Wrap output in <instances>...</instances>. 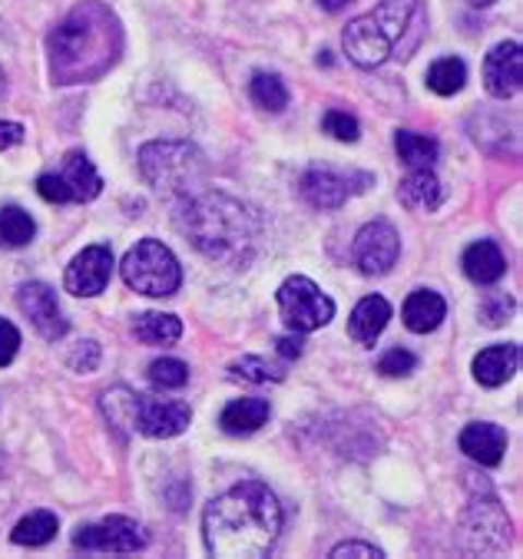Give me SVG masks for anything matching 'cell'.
I'll list each match as a JSON object with an SVG mask.
<instances>
[{
  "mask_svg": "<svg viewBox=\"0 0 523 559\" xmlns=\"http://www.w3.org/2000/svg\"><path fill=\"white\" fill-rule=\"evenodd\" d=\"M464 83H467V67L457 57H444V60L431 63V70H428V86L438 96H454L464 90Z\"/></svg>",
  "mask_w": 523,
  "mask_h": 559,
  "instance_id": "30",
  "label": "cell"
},
{
  "mask_svg": "<svg viewBox=\"0 0 523 559\" xmlns=\"http://www.w3.org/2000/svg\"><path fill=\"white\" fill-rule=\"evenodd\" d=\"M229 374L239 378V381H249V384H265V381H282L285 378V371L278 365H272L269 358H259V355H246V358L233 361Z\"/></svg>",
  "mask_w": 523,
  "mask_h": 559,
  "instance_id": "31",
  "label": "cell"
},
{
  "mask_svg": "<svg viewBox=\"0 0 523 559\" xmlns=\"http://www.w3.org/2000/svg\"><path fill=\"white\" fill-rule=\"evenodd\" d=\"M298 192L311 209H342L352 195V179L332 169H308L298 179Z\"/></svg>",
  "mask_w": 523,
  "mask_h": 559,
  "instance_id": "16",
  "label": "cell"
},
{
  "mask_svg": "<svg viewBox=\"0 0 523 559\" xmlns=\"http://www.w3.org/2000/svg\"><path fill=\"white\" fill-rule=\"evenodd\" d=\"M34 236H37V222L31 218V212H24L21 205L0 209V246L24 249L34 242Z\"/></svg>",
  "mask_w": 523,
  "mask_h": 559,
  "instance_id": "26",
  "label": "cell"
},
{
  "mask_svg": "<svg viewBox=\"0 0 523 559\" xmlns=\"http://www.w3.org/2000/svg\"><path fill=\"white\" fill-rule=\"evenodd\" d=\"M510 314H513V298H510L507 292H487V295L480 298V321H484L487 328L507 324Z\"/></svg>",
  "mask_w": 523,
  "mask_h": 559,
  "instance_id": "33",
  "label": "cell"
},
{
  "mask_svg": "<svg viewBox=\"0 0 523 559\" xmlns=\"http://www.w3.org/2000/svg\"><path fill=\"white\" fill-rule=\"evenodd\" d=\"M17 308L24 311V318L37 328L40 338L47 342H60L67 334V318L63 308L57 301V292L44 282H27L17 288Z\"/></svg>",
  "mask_w": 523,
  "mask_h": 559,
  "instance_id": "11",
  "label": "cell"
},
{
  "mask_svg": "<svg viewBox=\"0 0 523 559\" xmlns=\"http://www.w3.org/2000/svg\"><path fill=\"white\" fill-rule=\"evenodd\" d=\"M397 199L411 212H435L444 202V189L435 169H411L397 186Z\"/></svg>",
  "mask_w": 523,
  "mask_h": 559,
  "instance_id": "19",
  "label": "cell"
},
{
  "mask_svg": "<svg viewBox=\"0 0 523 559\" xmlns=\"http://www.w3.org/2000/svg\"><path fill=\"white\" fill-rule=\"evenodd\" d=\"M103 414L110 417L114 427L127 430V433H146L153 440H166V437H179L189 420L192 411L182 401H159V397H146L136 394L130 388H114L99 397Z\"/></svg>",
  "mask_w": 523,
  "mask_h": 559,
  "instance_id": "5",
  "label": "cell"
},
{
  "mask_svg": "<svg viewBox=\"0 0 523 559\" xmlns=\"http://www.w3.org/2000/svg\"><path fill=\"white\" fill-rule=\"evenodd\" d=\"M63 182H67V189H70V199L73 202H90V199H96L99 192H103V179H99V173L93 169V163H90V156L86 153H80V150H73V153H67V159H63Z\"/></svg>",
  "mask_w": 523,
  "mask_h": 559,
  "instance_id": "22",
  "label": "cell"
},
{
  "mask_svg": "<svg viewBox=\"0 0 523 559\" xmlns=\"http://www.w3.org/2000/svg\"><path fill=\"white\" fill-rule=\"evenodd\" d=\"M146 530L130 516H107L73 533V546L83 552H140L146 549Z\"/></svg>",
  "mask_w": 523,
  "mask_h": 559,
  "instance_id": "9",
  "label": "cell"
},
{
  "mask_svg": "<svg viewBox=\"0 0 523 559\" xmlns=\"http://www.w3.org/2000/svg\"><path fill=\"white\" fill-rule=\"evenodd\" d=\"M342 47L348 53V60L361 70H375L381 67L391 53H394V44L391 37L384 34V27L371 17V14H361L355 17L345 34H342Z\"/></svg>",
  "mask_w": 523,
  "mask_h": 559,
  "instance_id": "12",
  "label": "cell"
},
{
  "mask_svg": "<svg viewBox=\"0 0 523 559\" xmlns=\"http://www.w3.org/2000/svg\"><path fill=\"white\" fill-rule=\"evenodd\" d=\"M520 348L516 345H490L474 358V378L484 388H500L516 374Z\"/></svg>",
  "mask_w": 523,
  "mask_h": 559,
  "instance_id": "20",
  "label": "cell"
},
{
  "mask_svg": "<svg viewBox=\"0 0 523 559\" xmlns=\"http://www.w3.org/2000/svg\"><path fill=\"white\" fill-rule=\"evenodd\" d=\"M21 352V331L8 321L0 318V368H8Z\"/></svg>",
  "mask_w": 523,
  "mask_h": 559,
  "instance_id": "38",
  "label": "cell"
},
{
  "mask_svg": "<svg viewBox=\"0 0 523 559\" xmlns=\"http://www.w3.org/2000/svg\"><path fill=\"white\" fill-rule=\"evenodd\" d=\"M278 311L282 321L288 324V331L295 334H308L319 331L335 318V301L305 275H292L278 285Z\"/></svg>",
  "mask_w": 523,
  "mask_h": 559,
  "instance_id": "7",
  "label": "cell"
},
{
  "mask_svg": "<svg viewBox=\"0 0 523 559\" xmlns=\"http://www.w3.org/2000/svg\"><path fill=\"white\" fill-rule=\"evenodd\" d=\"M120 53H123V24L99 0L76 4L47 37L50 80L57 86L99 80L103 73H110L117 67Z\"/></svg>",
  "mask_w": 523,
  "mask_h": 559,
  "instance_id": "1",
  "label": "cell"
},
{
  "mask_svg": "<svg viewBox=\"0 0 523 559\" xmlns=\"http://www.w3.org/2000/svg\"><path fill=\"white\" fill-rule=\"evenodd\" d=\"M123 282L140 292V295H150V298H169L179 292L182 285V269H179V259L159 242V239H143L136 242L123 265Z\"/></svg>",
  "mask_w": 523,
  "mask_h": 559,
  "instance_id": "6",
  "label": "cell"
},
{
  "mask_svg": "<svg viewBox=\"0 0 523 559\" xmlns=\"http://www.w3.org/2000/svg\"><path fill=\"white\" fill-rule=\"evenodd\" d=\"M394 150H397V159L407 166V169H435L438 163V143L431 136H421V133H411V130H401L394 136Z\"/></svg>",
  "mask_w": 523,
  "mask_h": 559,
  "instance_id": "25",
  "label": "cell"
},
{
  "mask_svg": "<svg viewBox=\"0 0 523 559\" xmlns=\"http://www.w3.org/2000/svg\"><path fill=\"white\" fill-rule=\"evenodd\" d=\"M461 451L480 464V467H497L507 454V430L490 420H474L461 430Z\"/></svg>",
  "mask_w": 523,
  "mask_h": 559,
  "instance_id": "15",
  "label": "cell"
},
{
  "mask_svg": "<svg viewBox=\"0 0 523 559\" xmlns=\"http://www.w3.org/2000/svg\"><path fill=\"white\" fill-rule=\"evenodd\" d=\"M461 265H464V275H467L471 282H477V285H494V282H500L503 272H507V259H503L500 246L490 242V239L474 242V246L464 252Z\"/></svg>",
  "mask_w": 523,
  "mask_h": 559,
  "instance_id": "21",
  "label": "cell"
},
{
  "mask_svg": "<svg viewBox=\"0 0 523 559\" xmlns=\"http://www.w3.org/2000/svg\"><path fill=\"white\" fill-rule=\"evenodd\" d=\"M269 414H272V407H269L265 397H239V401L226 404L219 424H223L226 433L242 437V433H255L262 424H269Z\"/></svg>",
  "mask_w": 523,
  "mask_h": 559,
  "instance_id": "23",
  "label": "cell"
},
{
  "mask_svg": "<svg viewBox=\"0 0 523 559\" xmlns=\"http://www.w3.org/2000/svg\"><path fill=\"white\" fill-rule=\"evenodd\" d=\"M143 179L173 205L202 192L209 179V163L199 146L182 140H156L140 150Z\"/></svg>",
  "mask_w": 523,
  "mask_h": 559,
  "instance_id": "4",
  "label": "cell"
},
{
  "mask_svg": "<svg viewBox=\"0 0 523 559\" xmlns=\"http://www.w3.org/2000/svg\"><path fill=\"white\" fill-rule=\"evenodd\" d=\"M57 530H60V523H57V516L50 510H34L31 516H24L14 526L11 539L17 546H44V543H50L57 536Z\"/></svg>",
  "mask_w": 523,
  "mask_h": 559,
  "instance_id": "28",
  "label": "cell"
},
{
  "mask_svg": "<svg viewBox=\"0 0 523 559\" xmlns=\"http://www.w3.org/2000/svg\"><path fill=\"white\" fill-rule=\"evenodd\" d=\"M319 4H322L329 14H338V11H345L348 4H355V0H319Z\"/></svg>",
  "mask_w": 523,
  "mask_h": 559,
  "instance_id": "42",
  "label": "cell"
},
{
  "mask_svg": "<svg viewBox=\"0 0 523 559\" xmlns=\"http://www.w3.org/2000/svg\"><path fill=\"white\" fill-rule=\"evenodd\" d=\"M282 533V507L259 480H242L219 493L202 513L205 549L223 559L265 556Z\"/></svg>",
  "mask_w": 523,
  "mask_h": 559,
  "instance_id": "2",
  "label": "cell"
},
{
  "mask_svg": "<svg viewBox=\"0 0 523 559\" xmlns=\"http://www.w3.org/2000/svg\"><path fill=\"white\" fill-rule=\"evenodd\" d=\"M474 8H487V4H494V0H471Z\"/></svg>",
  "mask_w": 523,
  "mask_h": 559,
  "instance_id": "44",
  "label": "cell"
},
{
  "mask_svg": "<svg viewBox=\"0 0 523 559\" xmlns=\"http://www.w3.org/2000/svg\"><path fill=\"white\" fill-rule=\"evenodd\" d=\"M388 321H391V305H388V298L368 295V298H361V301L355 305V311H352V318H348V334H352V338H355L358 345L371 348V345L381 338V331L388 328Z\"/></svg>",
  "mask_w": 523,
  "mask_h": 559,
  "instance_id": "17",
  "label": "cell"
},
{
  "mask_svg": "<svg viewBox=\"0 0 523 559\" xmlns=\"http://www.w3.org/2000/svg\"><path fill=\"white\" fill-rule=\"evenodd\" d=\"M520 83H523V50L516 40H503L484 57V86L490 96L510 99L520 93Z\"/></svg>",
  "mask_w": 523,
  "mask_h": 559,
  "instance_id": "14",
  "label": "cell"
},
{
  "mask_svg": "<svg viewBox=\"0 0 523 559\" xmlns=\"http://www.w3.org/2000/svg\"><path fill=\"white\" fill-rule=\"evenodd\" d=\"M397 255H401V236L391 222H368V226L355 236L352 262L368 278L388 275L394 269Z\"/></svg>",
  "mask_w": 523,
  "mask_h": 559,
  "instance_id": "10",
  "label": "cell"
},
{
  "mask_svg": "<svg viewBox=\"0 0 523 559\" xmlns=\"http://www.w3.org/2000/svg\"><path fill=\"white\" fill-rule=\"evenodd\" d=\"M384 559V552L378 549V546H371V543H338L332 552H329V559Z\"/></svg>",
  "mask_w": 523,
  "mask_h": 559,
  "instance_id": "39",
  "label": "cell"
},
{
  "mask_svg": "<svg viewBox=\"0 0 523 559\" xmlns=\"http://www.w3.org/2000/svg\"><path fill=\"white\" fill-rule=\"evenodd\" d=\"M176 226L209 262L229 269H246L262 242L259 215L216 189H202L176 202Z\"/></svg>",
  "mask_w": 523,
  "mask_h": 559,
  "instance_id": "3",
  "label": "cell"
},
{
  "mask_svg": "<svg viewBox=\"0 0 523 559\" xmlns=\"http://www.w3.org/2000/svg\"><path fill=\"white\" fill-rule=\"evenodd\" d=\"M67 365L70 371L76 374H93L99 368V345L96 342H76L70 352H67Z\"/></svg>",
  "mask_w": 523,
  "mask_h": 559,
  "instance_id": "36",
  "label": "cell"
},
{
  "mask_svg": "<svg viewBox=\"0 0 523 559\" xmlns=\"http://www.w3.org/2000/svg\"><path fill=\"white\" fill-rule=\"evenodd\" d=\"M110 275H114L110 246H90L67 265L63 288L76 298H93L110 285Z\"/></svg>",
  "mask_w": 523,
  "mask_h": 559,
  "instance_id": "13",
  "label": "cell"
},
{
  "mask_svg": "<svg viewBox=\"0 0 523 559\" xmlns=\"http://www.w3.org/2000/svg\"><path fill=\"white\" fill-rule=\"evenodd\" d=\"M146 378H150V384L159 388V391H179V388H186V381H189V365L179 361V358H156V361L150 365Z\"/></svg>",
  "mask_w": 523,
  "mask_h": 559,
  "instance_id": "32",
  "label": "cell"
},
{
  "mask_svg": "<svg viewBox=\"0 0 523 559\" xmlns=\"http://www.w3.org/2000/svg\"><path fill=\"white\" fill-rule=\"evenodd\" d=\"M461 546L467 552H500L510 543V520L500 510V503L487 493L467 503V510L461 513Z\"/></svg>",
  "mask_w": 523,
  "mask_h": 559,
  "instance_id": "8",
  "label": "cell"
},
{
  "mask_svg": "<svg viewBox=\"0 0 523 559\" xmlns=\"http://www.w3.org/2000/svg\"><path fill=\"white\" fill-rule=\"evenodd\" d=\"M4 90H8V76H4V70H0V96H4Z\"/></svg>",
  "mask_w": 523,
  "mask_h": 559,
  "instance_id": "43",
  "label": "cell"
},
{
  "mask_svg": "<svg viewBox=\"0 0 523 559\" xmlns=\"http://www.w3.org/2000/svg\"><path fill=\"white\" fill-rule=\"evenodd\" d=\"M249 96L259 109H265V114H282L288 106V90H285L282 76H275V73H255L249 83Z\"/></svg>",
  "mask_w": 523,
  "mask_h": 559,
  "instance_id": "29",
  "label": "cell"
},
{
  "mask_svg": "<svg viewBox=\"0 0 523 559\" xmlns=\"http://www.w3.org/2000/svg\"><path fill=\"white\" fill-rule=\"evenodd\" d=\"M133 334L143 345H176L182 338V321L166 311H143L133 321Z\"/></svg>",
  "mask_w": 523,
  "mask_h": 559,
  "instance_id": "24",
  "label": "cell"
},
{
  "mask_svg": "<svg viewBox=\"0 0 523 559\" xmlns=\"http://www.w3.org/2000/svg\"><path fill=\"white\" fill-rule=\"evenodd\" d=\"M275 345H278V355L288 358V361H292V358H301V352H305L301 334H295V331H292V334H282V338H278Z\"/></svg>",
  "mask_w": 523,
  "mask_h": 559,
  "instance_id": "40",
  "label": "cell"
},
{
  "mask_svg": "<svg viewBox=\"0 0 523 559\" xmlns=\"http://www.w3.org/2000/svg\"><path fill=\"white\" fill-rule=\"evenodd\" d=\"M401 318H404L407 331L428 334V331L441 328V321L448 318V301L431 288H417V292L407 295V301L401 308Z\"/></svg>",
  "mask_w": 523,
  "mask_h": 559,
  "instance_id": "18",
  "label": "cell"
},
{
  "mask_svg": "<svg viewBox=\"0 0 523 559\" xmlns=\"http://www.w3.org/2000/svg\"><path fill=\"white\" fill-rule=\"evenodd\" d=\"M24 140V127L21 123H0V153L17 146Z\"/></svg>",
  "mask_w": 523,
  "mask_h": 559,
  "instance_id": "41",
  "label": "cell"
},
{
  "mask_svg": "<svg viewBox=\"0 0 523 559\" xmlns=\"http://www.w3.org/2000/svg\"><path fill=\"white\" fill-rule=\"evenodd\" d=\"M37 192H40V199H47V202H54V205L73 202V199H70V189H67V182H63L60 173H44V176L37 179Z\"/></svg>",
  "mask_w": 523,
  "mask_h": 559,
  "instance_id": "37",
  "label": "cell"
},
{
  "mask_svg": "<svg viewBox=\"0 0 523 559\" xmlns=\"http://www.w3.org/2000/svg\"><path fill=\"white\" fill-rule=\"evenodd\" d=\"M322 130L338 143H358V136H361L358 120L352 114H342V109H329L325 120H322Z\"/></svg>",
  "mask_w": 523,
  "mask_h": 559,
  "instance_id": "34",
  "label": "cell"
},
{
  "mask_svg": "<svg viewBox=\"0 0 523 559\" xmlns=\"http://www.w3.org/2000/svg\"><path fill=\"white\" fill-rule=\"evenodd\" d=\"M417 368V358L407 348H391L378 358V374L384 378H407Z\"/></svg>",
  "mask_w": 523,
  "mask_h": 559,
  "instance_id": "35",
  "label": "cell"
},
{
  "mask_svg": "<svg viewBox=\"0 0 523 559\" xmlns=\"http://www.w3.org/2000/svg\"><path fill=\"white\" fill-rule=\"evenodd\" d=\"M414 14H417V0H381V4L371 11V17L384 27V34L391 37L394 47H397L401 37L407 34Z\"/></svg>",
  "mask_w": 523,
  "mask_h": 559,
  "instance_id": "27",
  "label": "cell"
}]
</instances>
